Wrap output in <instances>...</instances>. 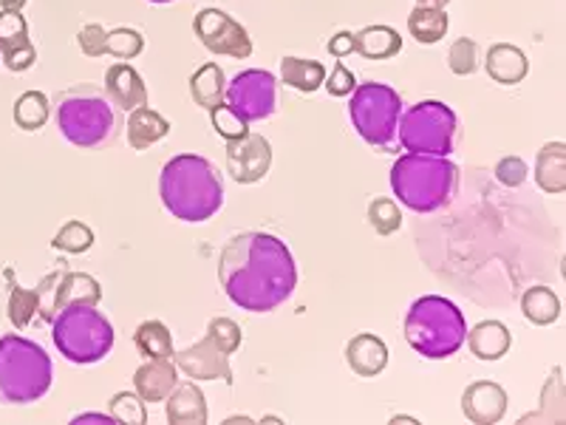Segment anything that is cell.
I'll use <instances>...</instances> for the list:
<instances>
[{
  "mask_svg": "<svg viewBox=\"0 0 566 425\" xmlns=\"http://www.w3.org/2000/svg\"><path fill=\"white\" fill-rule=\"evenodd\" d=\"M219 281L239 310L272 312L295 292L297 267L286 241L272 232L247 230L221 250Z\"/></svg>",
  "mask_w": 566,
  "mask_h": 425,
  "instance_id": "6da1fadb",
  "label": "cell"
},
{
  "mask_svg": "<svg viewBox=\"0 0 566 425\" xmlns=\"http://www.w3.org/2000/svg\"><path fill=\"white\" fill-rule=\"evenodd\" d=\"M159 199L174 219L201 225L224 207V179L205 156L179 154L161 168Z\"/></svg>",
  "mask_w": 566,
  "mask_h": 425,
  "instance_id": "7a4b0ae2",
  "label": "cell"
},
{
  "mask_svg": "<svg viewBox=\"0 0 566 425\" xmlns=\"http://www.w3.org/2000/svg\"><path fill=\"white\" fill-rule=\"evenodd\" d=\"M57 128L65 142L80 151H97L111 145L123 128L116 105L103 85L77 83L57 94Z\"/></svg>",
  "mask_w": 566,
  "mask_h": 425,
  "instance_id": "3957f363",
  "label": "cell"
},
{
  "mask_svg": "<svg viewBox=\"0 0 566 425\" xmlns=\"http://www.w3.org/2000/svg\"><path fill=\"white\" fill-rule=\"evenodd\" d=\"M459 187V168L448 156L406 154L394 162L391 190L399 205L413 212H433L451 205Z\"/></svg>",
  "mask_w": 566,
  "mask_h": 425,
  "instance_id": "277c9868",
  "label": "cell"
},
{
  "mask_svg": "<svg viewBox=\"0 0 566 425\" xmlns=\"http://www.w3.org/2000/svg\"><path fill=\"white\" fill-rule=\"evenodd\" d=\"M406 341L424 361H448L468 338V321L457 303L442 296H422L411 303L406 323Z\"/></svg>",
  "mask_w": 566,
  "mask_h": 425,
  "instance_id": "5b68a950",
  "label": "cell"
},
{
  "mask_svg": "<svg viewBox=\"0 0 566 425\" xmlns=\"http://www.w3.org/2000/svg\"><path fill=\"white\" fill-rule=\"evenodd\" d=\"M54 366L40 343L20 335L0 338V403L32 406L52 392Z\"/></svg>",
  "mask_w": 566,
  "mask_h": 425,
  "instance_id": "8992f818",
  "label": "cell"
},
{
  "mask_svg": "<svg viewBox=\"0 0 566 425\" xmlns=\"http://www.w3.org/2000/svg\"><path fill=\"white\" fill-rule=\"evenodd\" d=\"M52 341L69 363L91 366L114 349V326L97 307L69 303L52 318Z\"/></svg>",
  "mask_w": 566,
  "mask_h": 425,
  "instance_id": "52a82bcc",
  "label": "cell"
},
{
  "mask_svg": "<svg viewBox=\"0 0 566 425\" xmlns=\"http://www.w3.org/2000/svg\"><path fill=\"white\" fill-rule=\"evenodd\" d=\"M402 97L386 83H357L348 103V120L366 145L377 151H391L397 145Z\"/></svg>",
  "mask_w": 566,
  "mask_h": 425,
  "instance_id": "ba28073f",
  "label": "cell"
},
{
  "mask_svg": "<svg viewBox=\"0 0 566 425\" xmlns=\"http://www.w3.org/2000/svg\"><path fill=\"white\" fill-rule=\"evenodd\" d=\"M459 120L442 100H422L413 108L402 111L397 142L408 154L451 156Z\"/></svg>",
  "mask_w": 566,
  "mask_h": 425,
  "instance_id": "9c48e42d",
  "label": "cell"
},
{
  "mask_svg": "<svg viewBox=\"0 0 566 425\" xmlns=\"http://www.w3.org/2000/svg\"><path fill=\"white\" fill-rule=\"evenodd\" d=\"M224 103L244 120L247 125L264 123L277 108V80L266 69H247L227 83Z\"/></svg>",
  "mask_w": 566,
  "mask_h": 425,
  "instance_id": "30bf717a",
  "label": "cell"
},
{
  "mask_svg": "<svg viewBox=\"0 0 566 425\" xmlns=\"http://www.w3.org/2000/svg\"><path fill=\"white\" fill-rule=\"evenodd\" d=\"M193 32L207 52L216 54V58L247 60L252 54L250 32L232 14H227L224 9H201L193 20Z\"/></svg>",
  "mask_w": 566,
  "mask_h": 425,
  "instance_id": "8fae6325",
  "label": "cell"
},
{
  "mask_svg": "<svg viewBox=\"0 0 566 425\" xmlns=\"http://www.w3.org/2000/svg\"><path fill=\"white\" fill-rule=\"evenodd\" d=\"M174 363L185 377L201 383V381H221L227 386L235 383V374H232L230 366V354L212 341L210 335L201 338L193 346L181 349V352H174Z\"/></svg>",
  "mask_w": 566,
  "mask_h": 425,
  "instance_id": "7c38bea8",
  "label": "cell"
},
{
  "mask_svg": "<svg viewBox=\"0 0 566 425\" xmlns=\"http://www.w3.org/2000/svg\"><path fill=\"white\" fill-rule=\"evenodd\" d=\"M272 168V145L261 134H244L227 142V174L239 185H255Z\"/></svg>",
  "mask_w": 566,
  "mask_h": 425,
  "instance_id": "4fadbf2b",
  "label": "cell"
},
{
  "mask_svg": "<svg viewBox=\"0 0 566 425\" xmlns=\"http://www.w3.org/2000/svg\"><path fill=\"white\" fill-rule=\"evenodd\" d=\"M0 54H3V65L14 74L32 69L38 63V49H34L32 38H29V23L20 12H0Z\"/></svg>",
  "mask_w": 566,
  "mask_h": 425,
  "instance_id": "5bb4252c",
  "label": "cell"
},
{
  "mask_svg": "<svg viewBox=\"0 0 566 425\" xmlns=\"http://www.w3.org/2000/svg\"><path fill=\"white\" fill-rule=\"evenodd\" d=\"M462 414L476 425L502 423L507 414V392L493 381L470 383L462 394Z\"/></svg>",
  "mask_w": 566,
  "mask_h": 425,
  "instance_id": "9a60e30c",
  "label": "cell"
},
{
  "mask_svg": "<svg viewBox=\"0 0 566 425\" xmlns=\"http://www.w3.org/2000/svg\"><path fill=\"white\" fill-rule=\"evenodd\" d=\"M105 94L111 97V103L119 111L130 114L139 105H148V85L142 80L139 71L130 63H114L105 71Z\"/></svg>",
  "mask_w": 566,
  "mask_h": 425,
  "instance_id": "2e32d148",
  "label": "cell"
},
{
  "mask_svg": "<svg viewBox=\"0 0 566 425\" xmlns=\"http://www.w3.org/2000/svg\"><path fill=\"white\" fill-rule=\"evenodd\" d=\"M179 383V369L174 357H150L134 374V392L145 403H161Z\"/></svg>",
  "mask_w": 566,
  "mask_h": 425,
  "instance_id": "e0dca14e",
  "label": "cell"
},
{
  "mask_svg": "<svg viewBox=\"0 0 566 425\" xmlns=\"http://www.w3.org/2000/svg\"><path fill=\"white\" fill-rule=\"evenodd\" d=\"M346 363L357 377H377L388 366V346L382 338L360 332L346 343Z\"/></svg>",
  "mask_w": 566,
  "mask_h": 425,
  "instance_id": "ac0fdd59",
  "label": "cell"
},
{
  "mask_svg": "<svg viewBox=\"0 0 566 425\" xmlns=\"http://www.w3.org/2000/svg\"><path fill=\"white\" fill-rule=\"evenodd\" d=\"M484 69L488 77L499 85H518L527 80L530 74V60L527 54L513 43H495L488 49L484 58Z\"/></svg>",
  "mask_w": 566,
  "mask_h": 425,
  "instance_id": "d6986e66",
  "label": "cell"
},
{
  "mask_svg": "<svg viewBox=\"0 0 566 425\" xmlns=\"http://www.w3.org/2000/svg\"><path fill=\"white\" fill-rule=\"evenodd\" d=\"M533 179L547 196L566 194V142L553 139L541 145L535 154Z\"/></svg>",
  "mask_w": 566,
  "mask_h": 425,
  "instance_id": "ffe728a7",
  "label": "cell"
},
{
  "mask_svg": "<svg viewBox=\"0 0 566 425\" xmlns=\"http://www.w3.org/2000/svg\"><path fill=\"white\" fill-rule=\"evenodd\" d=\"M165 417L174 425H205L207 423V400L205 392L190 383H176L174 392L165 397Z\"/></svg>",
  "mask_w": 566,
  "mask_h": 425,
  "instance_id": "44dd1931",
  "label": "cell"
},
{
  "mask_svg": "<svg viewBox=\"0 0 566 425\" xmlns=\"http://www.w3.org/2000/svg\"><path fill=\"white\" fill-rule=\"evenodd\" d=\"M464 341H468L470 354L484 363L502 361L504 354L510 352V346H513V335H510V329L502 321L476 323L473 329H468Z\"/></svg>",
  "mask_w": 566,
  "mask_h": 425,
  "instance_id": "7402d4cb",
  "label": "cell"
},
{
  "mask_svg": "<svg viewBox=\"0 0 566 425\" xmlns=\"http://www.w3.org/2000/svg\"><path fill=\"white\" fill-rule=\"evenodd\" d=\"M125 134H128V145L134 151H148L154 148L156 142H161L170 134V120L154 111L150 105H139V108L130 111L128 125H125Z\"/></svg>",
  "mask_w": 566,
  "mask_h": 425,
  "instance_id": "603a6c76",
  "label": "cell"
},
{
  "mask_svg": "<svg viewBox=\"0 0 566 425\" xmlns=\"http://www.w3.org/2000/svg\"><path fill=\"white\" fill-rule=\"evenodd\" d=\"M518 423H566V383H564V369L555 366L544 381L541 388L538 408L524 414Z\"/></svg>",
  "mask_w": 566,
  "mask_h": 425,
  "instance_id": "cb8c5ba5",
  "label": "cell"
},
{
  "mask_svg": "<svg viewBox=\"0 0 566 425\" xmlns=\"http://www.w3.org/2000/svg\"><path fill=\"white\" fill-rule=\"evenodd\" d=\"M402 52V38L391 27H366L354 32V54L366 60H391Z\"/></svg>",
  "mask_w": 566,
  "mask_h": 425,
  "instance_id": "d4e9b609",
  "label": "cell"
},
{
  "mask_svg": "<svg viewBox=\"0 0 566 425\" xmlns=\"http://www.w3.org/2000/svg\"><path fill=\"white\" fill-rule=\"evenodd\" d=\"M227 94V77L221 65L205 63L193 71L190 77V97H193L196 105H201L205 111H212L216 105L224 103Z\"/></svg>",
  "mask_w": 566,
  "mask_h": 425,
  "instance_id": "484cf974",
  "label": "cell"
},
{
  "mask_svg": "<svg viewBox=\"0 0 566 425\" xmlns=\"http://www.w3.org/2000/svg\"><path fill=\"white\" fill-rule=\"evenodd\" d=\"M281 83L301 91V94H315L326 83V65L310 58H283Z\"/></svg>",
  "mask_w": 566,
  "mask_h": 425,
  "instance_id": "4316f807",
  "label": "cell"
},
{
  "mask_svg": "<svg viewBox=\"0 0 566 425\" xmlns=\"http://www.w3.org/2000/svg\"><path fill=\"white\" fill-rule=\"evenodd\" d=\"M448 27H451V20H448L444 9L413 7V12L408 14V32L422 45L439 43L448 34Z\"/></svg>",
  "mask_w": 566,
  "mask_h": 425,
  "instance_id": "83f0119b",
  "label": "cell"
},
{
  "mask_svg": "<svg viewBox=\"0 0 566 425\" xmlns=\"http://www.w3.org/2000/svg\"><path fill=\"white\" fill-rule=\"evenodd\" d=\"M522 315L533 326H553L560 318V298L549 287H530L522 296Z\"/></svg>",
  "mask_w": 566,
  "mask_h": 425,
  "instance_id": "f1b7e54d",
  "label": "cell"
},
{
  "mask_svg": "<svg viewBox=\"0 0 566 425\" xmlns=\"http://www.w3.org/2000/svg\"><path fill=\"white\" fill-rule=\"evenodd\" d=\"M9 278V303H7V318L12 321L14 329H27L34 321V315L40 312V292L38 287L29 290V287H20L14 281V272L7 270Z\"/></svg>",
  "mask_w": 566,
  "mask_h": 425,
  "instance_id": "f546056e",
  "label": "cell"
},
{
  "mask_svg": "<svg viewBox=\"0 0 566 425\" xmlns=\"http://www.w3.org/2000/svg\"><path fill=\"white\" fill-rule=\"evenodd\" d=\"M134 346L145 361L150 357H174V335L161 321H142L134 332Z\"/></svg>",
  "mask_w": 566,
  "mask_h": 425,
  "instance_id": "4dcf8cb0",
  "label": "cell"
},
{
  "mask_svg": "<svg viewBox=\"0 0 566 425\" xmlns=\"http://www.w3.org/2000/svg\"><path fill=\"white\" fill-rule=\"evenodd\" d=\"M12 116L20 131H40L52 116V103H49L43 91H27L14 103Z\"/></svg>",
  "mask_w": 566,
  "mask_h": 425,
  "instance_id": "1f68e13d",
  "label": "cell"
},
{
  "mask_svg": "<svg viewBox=\"0 0 566 425\" xmlns=\"http://www.w3.org/2000/svg\"><path fill=\"white\" fill-rule=\"evenodd\" d=\"M52 247L65 252V256H83V252H88L94 247V230L85 221L71 219L60 227L57 236L52 239Z\"/></svg>",
  "mask_w": 566,
  "mask_h": 425,
  "instance_id": "d6a6232c",
  "label": "cell"
},
{
  "mask_svg": "<svg viewBox=\"0 0 566 425\" xmlns=\"http://www.w3.org/2000/svg\"><path fill=\"white\" fill-rule=\"evenodd\" d=\"M145 52V38L130 27H119L105 34V54L116 60H134Z\"/></svg>",
  "mask_w": 566,
  "mask_h": 425,
  "instance_id": "836d02e7",
  "label": "cell"
},
{
  "mask_svg": "<svg viewBox=\"0 0 566 425\" xmlns=\"http://www.w3.org/2000/svg\"><path fill=\"white\" fill-rule=\"evenodd\" d=\"M448 69L457 77H470L479 71V43L473 38H459L457 43L448 49Z\"/></svg>",
  "mask_w": 566,
  "mask_h": 425,
  "instance_id": "e575fe53",
  "label": "cell"
},
{
  "mask_svg": "<svg viewBox=\"0 0 566 425\" xmlns=\"http://www.w3.org/2000/svg\"><path fill=\"white\" fill-rule=\"evenodd\" d=\"M368 225L380 232V236H394L402 227V210L397 207V201L386 199V196L374 199L368 205Z\"/></svg>",
  "mask_w": 566,
  "mask_h": 425,
  "instance_id": "d590c367",
  "label": "cell"
},
{
  "mask_svg": "<svg viewBox=\"0 0 566 425\" xmlns=\"http://www.w3.org/2000/svg\"><path fill=\"white\" fill-rule=\"evenodd\" d=\"M108 414L114 417V423H145V400L136 392H116L111 397Z\"/></svg>",
  "mask_w": 566,
  "mask_h": 425,
  "instance_id": "8d00e7d4",
  "label": "cell"
},
{
  "mask_svg": "<svg viewBox=\"0 0 566 425\" xmlns=\"http://www.w3.org/2000/svg\"><path fill=\"white\" fill-rule=\"evenodd\" d=\"M207 114H210L212 131H216V134H219L221 139L230 142V139H239V136L250 134V125H247L244 120H241V116L235 114V111H232L227 103L216 105V108L207 111Z\"/></svg>",
  "mask_w": 566,
  "mask_h": 425,
  "instance_id": "74e56055",
  "label": "cell"
},
{
  "mask_svg": "<svg viewBox=\"0 0 566 425\" xmlns=\"http://www.w3.org/2000/svg\"><path fill=\"white\" fill-rule=\"evenodd\" d=\"M207 335L219 343L227 354H235L241 349V343H244V332H241L239 323L230 321V318H212V321L207 323Z\"/></svg>",
  "mask_w": 566,
  "mask_h": 425,
  "instance_id": "f35d334b",
  "label": "cell"
},
{
  "mask_svg": "<svg viewBox=\"0 0 566 425\" xmlns=\"http://www.w3.org/2000/svg\"><path fill=\"white\" fill-rule=\"evenodd\" d=\"M527 176L530 168L522 156H504V159H499V165H495V179L502 182L504 187H522L524 182H527Z\"/></svg>",
  "mask_w": 566,
  "mask_h": 425,
  "instance_id": "ab89813d",
  "label": "cell"
},
{
  "mask_svg": "<svg viewBox=\"0 0 566 425\" xmlns=\"http://www.w3.org/2000/svg\"><path fill=\"white\" fill-rule=\"evenodd\" d=\"M323 85H326L332 97H352V91L357 89V77H354V71L343 60H337L335 69H332V74H328Z\"/></svg>",
  "mask_w": 566,
  "mask_h": 425,
  "instance_id": "60d3db41",
  "label": "cell"
},
{
  "mask_svg": "<svg viewBox=\"0 0 566 425\" xmlns=\"http://www.w3.org/2000/svg\"><path fill=\"white\" fill-rule=\"evenodd\" d=\"M105 29L99 27V23H88V27H83L77 32V45L80 52L85 54L88 60H97L105 54Z\"/></svg>",
  "mask_w": 566,
  "mask_h": 425,
  "instance_id": "b9f144b4",
  "label": "cell"
},
{
  "mask_svg": "<svg viewBox=\"0 0 566 425\" xmlns=\"http://www.w3.org/2000/svg\"><path fill=\"white\" fill-rule=\"evenodd\" d=\"M326 49L332 58H348V54H354V32H337L335 38H328Z\"/></svg>",
  "mask_w": 566,
  "mask_h": 425,
  "instance_id": "7bdbcfd3",
  "label": "cell"
},
{
  "mask_svg": "<svg viewBox=\"0 0 566 425\" xmlns=\"http://www.w3.org/2000/svg\"><path fill=\"white\" fill-rule=\"evenodd\" d=\"M71 423H114V417L111 414H77Z\"/></svg>",
  "mask_w": 566,
  "mask_h": 425,
  "instance_id": "ee69618b",
  "label": "cell"
},
{
  "mask_svg": "<svg viewBox=\"0 0 566 425\" xmlns=\"http://www.w3.org/2000/svg\"><path fill=\"white\" fill-rule=\"evenodd\" d=\"M29 0H0V7L9 9V12H20V9L27 7Z\"/></svg>",
  "mask_w": 566,
  "mask_h": 425,
  "instance_id": "f6af8a7d",
  "label": "cell"
},
{
  "mask_svg": "<svg viewBox=\"0 0 566 425\" xmlns=\"http://www.w3.org/2000/svg\"><path fill=\"white\" fill-rule=\"evenodd\" d=\"M417 7H437V9H444L451 0H413Z\"/></svg>",
  "mask_w": 566,
  "mask_h": 425,
  "instance_id": "bcb514c9",
  "label": "cell"
},
{
  "mask_svg": "<svg viewBox=\"0 0 566 425\" xmlns=\"http://www.w3.org/2000/svg\"><path fill=\"white\" fill-rule=\"evenodd\" d=\"M227 423H252L250 417H227Z\"/></svg>",
  "mask_w": 566,
  "mask_h": 425,
  "instance_id": "7dc6e473",
  "label": "cell"
},
{
  "mask_svg": "<svg viewBox=\"0 0 566 425\" xmlns=\"http://www.w3.org/2000/svg\"><path fill=\"white\" fill-rule=\"evenodd\" d=\"M560 278L566 281V252H564V258H560Z\"/></svg>",
  "mask_w": 566,
  "mask_h": 425,
  "instance_id": "c3c4849f",
  "label": "cell"
},
{
  "mask_svg": "<svg viewBox=\"0 0 566 425\" xmlns=\"http://www.w3.org/2000/svg\"><path fill=\"white\" fill-rule=\"evenodd\" d=\"M148 3H156V7H165V3H174V0H148Z\"/></svg>",
  "mask_w": 566,
  "mask_h": 425,
  "instance_id": "681fc988",
  "label": "cell"
}]
</instances>
